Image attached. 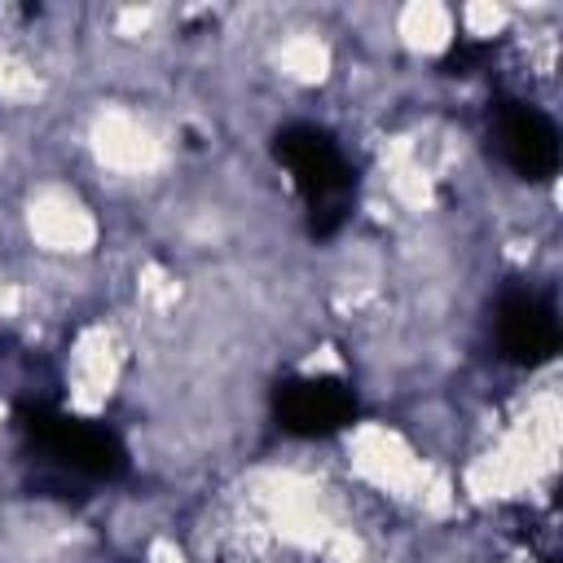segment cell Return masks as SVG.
Instances as JSON below:
<instances>
[{
  "label": "cell",
  "instance_id": "5b68a950",
  "mask_svg": "<svg viewBox=\"0 0 563 563\" xmlns=\"http://www.w3.org/2000/svg\"><path fill=\"white\" fill-rule=\"evenodd\" d=\"M488 123H493V145H497L501 163L519 180H550L559 172V128L541 106L501 97L493 106Z\"/></svg>",
  "mask_w": 563,
  "mask_h": 563
},
{
  "label": "cell",
  "instance_id": "277c9868",
  "mask_svg": "<svg viewBox=\"0 0 563 563\" xmlns=\"http://www.w3.org/2000/svg\"><path fill=\"white\" fill-rule=\"evenodd\" d=\"M493 339H497V356L519 365V369H537L545 361L559 356V312L554 299L528 286H510L501 290L497 308H493Z\"/></svg>",
  "mask_w": 563,
  "mask_h": 563
},
{
  "label": "cell",
  "instance_id": "7a4b0ae2",
  "mask_svg": "<svg viewBox=\"0 0 563 563\" xmlns=\"http://www.w3.org/2000/svg\"><path fill=\"white\" fill-rule=\"evenodd\" d=\"M22 440L31 453H44V462L62 466L66 475L92 479V484H114L128 475V444L119 440L114 427L66 413L48 400H22L13 413Z\"/></svg>",
  "mask_w": 563,
  "mask_h": 563
},
{
  "label": "cell",
  "instance_id": "6da1fadb",
  "mask_svg": "<svg viewBox=\"0 0 563 563\" xmlns=\"http://www.w3.org/2000/svg\"><path fill=\"white\" fill-rule=\"evenodd\" d=\"M273 158L290 176L308 229L317 238H334L356 202V167L343 145L321 123H286L273 132Z\"/></svg>",
  "mask_w": 563,
  "mask_h": 563
},
{
  "label": "cell",
  "instance_id": "3957f363",
  "mask_svg": "<svg viewBox=\"0 0 563 563\" xmlns=\"http://www.w3.org/2000/svg\"><path fill=\"white\" fill-rule=\"evenodd\" d=\"M361 418V396L334 374H290L273 383V422L299 440L339 435Z\"/></svg>",
  "mask_w": 563,
  "mask_h": 563
}]
</instances>
